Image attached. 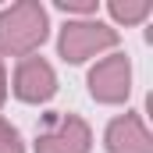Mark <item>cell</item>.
Masks as SVG:
<instances>
[{"label":"cell","instance_id":"10","mask_svg":"<svg viewBox=\"0 0 153 153\" xmlns=\"http://www.w3.org/2000/svg\"><path fill=\"white\" fill-rule=\"evenodd\" d=\"M7 100V71H4V57H0V107Z\"/></svg>","mask_w":153,"mask_h":153},{"label":"cell","instance_id":"3","mask_svg":"<svg viewBox=\"0 0 153 153\" xmlns=\"http://www.w3.org/2000/svg\"><path fill=\"white\" fill-rule=\"evenodd\" d=\"M85 85H89V96L96 103H107V107L125 103L132 96V61H128V53H121V50L103 53L89 68Z\"/></svg>","mask_w":153,"mask_h":153},{"label":"cell","instance_id":"2","mask_svg":"<svg viewBox=\"0 0 153 153\" xmlns=\"http://www.w3.org/2000/svg\"><path fill=\"white\" fill-rule=\"evenodd\" d=\"M121 43V32L100 18H68L61 36H57V53L68 64H85L100 53H111Z\"/></svg>","mask_w":153,"mask_h":153},{"label":"cell","instance_id":"4","mask_svg":"<svg viewBox=\"0 0 153 153\" xmlns=\"http://www.w3.org/2000/svg\"><path fill=\"white\" fill-rule=\"evenodd\" d=\"M93 150V128L75 111L46 114V125L36 135V153H89Z\"/></svg>","mask_w":153,"mask_h":153},{"label":"cell","instance_id":"7","mask_svg":"<svg viewBox=\"0 0 153 153\" xmlns=\"http://www.w3.org/2000/svg\"><path fill=\"white\" fill-rule=\"evenodd\" d=\"M107 11H111V18H114L117 25H139V22H146L153 14V4L150 0H111L107 4Z\"/></svg>","mask_w":153,"mask_h":153},{"label":"cell","instance_id":"6","mask_svg":"<svg viewBox=\"0 0 153 153\" xmlns=\"http://www.w3.org/2000/svg\"><path fill=\"white\" fill-rule=\"evenodd\" d=\"M103 150L107 153H153V135L146 128L143 114H125L111 117L107 132H103Z\"/></svg>","mask_w":153,"mask_h":153},{"label":"cell","instance_id":"8","mask_svg":"<svg viewBox=\"0 0 153 153\" xmlns=\"http://www.w3.org/2000/svg\"><path fill=\"white\" fill-rule=\"evenodd\" d=\"M0 153H25V139H22V132H18L7 117H0Z\"/></svg>","mask_w":153,"mask_h":153},{"label":"cell","instance_id":"5","mask_svg":"<svg viewBox=\"0 0 153 153\" xmlns=\"http://www.w3.org/2000/svg\"><path fill=\"white\" fill-rule=\"evenodd\" d=\"M11 93L22 100V103H50L57 96V71L46 57H22L14 64V78H11Z\"/></svg>","mask_w":153,"mask_h":153},{"label":"cell","instance_id":"1","mask_svg":"<svg viewBox=\"0 0 153 153\" xmlns=\"http://www.w3.org/2000/svg\"><path fill=\"white\" fill-rule=\"evenodd\" d=\"M50 39V14L39 0H18L0 11V57H32Z\"/></svg>","mask_w":153,"mask_h":153},{"label":"cell","instance_id":"9","mask_svg":"<svg viewBox=\"0 0 153 153\" xmlns=\"http://www.w3.org/2000/svg\"><path fill=\"white\" fill-rule=\"evenodd\" d=\"M53 7L61 14H75V18H96L100 14V4L96 0H85V4H78V0H57Z\"/></svg>","mask_w":153,"mask_h":153}]
</instances>
